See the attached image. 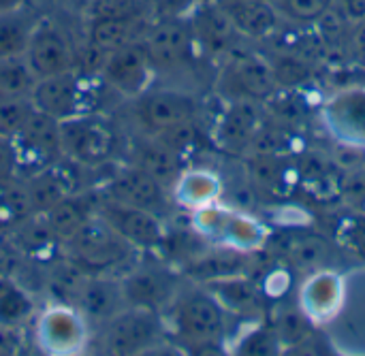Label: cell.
Here are the masks:
<instances>
[{"label": "cell", "instance_id": "cell-1", "mask_svg": "<svg viewBox=\"0 0 365 356\" xmlns=\"http://www.w3.org/2000/svg\"><path fill=\"white\" fill-rule=\"evenodd\" d=\"M60 139L64 158L86 171L113 164L124 147L115 122L103 111H88L62 120Z\"/></svg>", "mask_w": 365, "mask_h": 356}, {"label": "cell", "instance_id": "cell-2", "mask_svg": "<svg viewBox=\"0 0 365 356\" xmlns=\"http://www.w3.org/2000/svg\"><path fill=\"white\" fill-rule=\"evenodd\" d=\"M225 308L207 290H180L173 303L163 312L167 333L188 348L220 344L225 337Z\"/></svg>", "mask_w": 365, "mask_h": 356}, {"label": "cell", "instance_id": "cell-3", "mask_svg": "<svg viewBox=\"0 0 365 356\" xmlns=\"http://www.w3.org/2000/svg\"><path fill=\"white\" fill-rule=\"evenodd\" d=\"M94 327L68 301H51L32 318V344L41 355L77 356L92 346Z\"/></svg>", "mask_w": 365, "mask_h": 356}, {"label": "cell", "instance_id": "cell-4", "mask_svg": "<svg viewBox=\"0 0 365 356\" xmlns=\"http://www.w3.org/2000/svg\"><path fill=\"white\" fill-rule=\"evenodd\" d=\"M165 335L167 325L160 312L126 305L118 316L96 329V344L103 355H145L160 346Z\"/></svg>", "mask_w": 365, "mask_h": 356}, {"label": "cell", "instance_id": "cell-5", "mask_svg": "<svg viewBox=\"0 0 365 356\" xmlns=\"http://www.w3.org/2000/svg\"><path fill=\"white\" fill-rule=\"evenodd\" d=\"M190 229L197 237L233 252H255L265 246V226L252 216L227 207L220 201L190 211Z\"/></svg>", "mask_w": 365, "mask_h": 356}, {"label": "cell", "instance_id": "cell-6", "mask_svg": "<svg viewBox=\"0 0 365 356\" xmlns=\"http://www.w3.org/2000/svg\"><path fill=\"white\" fill-rule=\"evenodd\" d=\"M101 88L103 83L98 81V77L83 75L75 68L68 73L36 79L30 100L36 111L62 122L79 113L98 111L96 92Z\"/></svg>", "mask_w": 365, "mask_h": 356}, {"label": "cell", "instance_id": "cell-7", "mask_svg": "<svg viewBox=\"0 0 365 356\" xmlns=\"http://www.w3.org/2000/svg\"><path fill=\"white\" fill-rule=\"evenodd\" d=\"M197 100L180 88H148L141 96L130 100V122L135 132L165 135L182 124L197 120Z\"/></svg>", "mask_w": 365, "mask_h": 356}, {"label": "cell", "instance_id": "cell-8", "mask_svg": "<svg viewBox=\"0 0 365 356\" xmlns=\"http://www.w3.org/2000/svg\"><path fill=\"white\" fill-rule=\"evenodd\" d=\"M141 43L158 75L184 70L199 49L188 15H160L156 21L148 23Z\"/></svg>", "mask_w": 365, "mask_h": 356}, {"label": "cell", "instance_id": "cell-9", "mask_svg": "<svg viewBox=\"0 0 365 356\" xmlns=\"http://www.w3.org/2000/svg\"><path fill=\"white\" fill-rule=\"evenodd\" d=\"M96 77L107 92L130 103L156 83L158 73L150 60L145 45L139 38L120 49L109 51Z\"/></svg>", "mask_w": 365, "mask_h": 356}, {"label": "cell", "instance_id": "cell-10", "mask_svg": "<svg viewBox=\"0 0 365 356\" xmlns=\"http://www.w3.org/2000/svg\"><path fill=\"white\" fill-rule=\"evenodd\" d=\"M96 192L101 199L139 207V209H148L163 218H167V214L175 207L171 201L169 188L130 162L118 164L113 169V173H109L103 179V184L98 186Z\"/></svg>", "mask_w": 365, "mask_h": 356}, {"label": "cell", "instance_id": "cell-11", "mask_svg": "<svg viewBox=\"0 0 365 356\" xmlns=\"http://www.w3.org/2000/svg\"><path fill=\"white\" fill-rule=\"evenodd\" d=\"M126 305L165 312L182 290V278L163 261H145L133 265L120 276Z\"/></svg>", "mask_w": 365, "mask_h": 356}, {"label": "cell", "instance_id": "cell-12", "mask_svg": "<svg viewBox=\"0 0 365 356\" xmlns=\"http://www.w3.org/2000/svg\"><path fill=\"white\" fill-rule=\"evenodd\" d=\"M68 258L81 269L107 271L128 258L135 250L98 216L94 214L66 244Z\"/></svg>", "mask_w": 365, "mask_h": 356}, {"label": "cell", "instance_id": "cell-13", "mask_svg": "<svg viewBox=\"0 0 365 356\" xmlns=\"http://www.w3.org/2000/svg\"><path fill=\"white\" fill-rule=\"evenodd\" d=\"M96 214L135 250V252H154L165 246L169 235L167 220L154 211L113 203L98 197Z\"/></svg>", "mask_w": 365, "mask_h": 356}, {"label": "cell", "instance_id": "cell-14", "mask_svg": "<svg viewBox=\"0 0 365 356\" xmlns=\"http://www.w3.org/2000/svg\"><path fill=\"white\" fill-rule=\"evenodd\" d=\"M24 58L36 79L68 73L77 68V47L71 34L56 21L38 17Z\"/></svg>", "mask_w": 365, "mask_h": 356}, {"label": "cell", "instance_id": "cell-15", "mask_svg": "<svg viewBox=\"0 0 365 356\" xmlns=\"http://www.w3.org/2000/svg\"><path fill=\"white\" fill-rule=\"evenodd\" d=\"M13 145L17 152L21 177L38 173L64 158L60 122L36 109L24 124V128L13 137Z\"/></svg>", "mask_w": 365, "mask_h": 356}, {"label": "cell", "instance_id": "cell-16", "mask_svg": "<svg viewBox=\"0 0 365 356\" xmlns=\"http://www.w3.org/2000/svg\"><path fill=\"white\" fill-rule=\"evenodd\" d=\"M73 305L79 308V312L96 331L126 308L120 276H109L105 271L94 276L88 273L73 299Z\"/></svg>", "mask_w": 365, "mask_h": 356}, {"label": "cell", "instance_id": "cell-17", "mask_svg": "<svg viewBox=\"0 0 365 356\" xmlns=\"http://www.w3.org/2000/svg\"><path fill=\"white\" fill-rule=\"evenodd\" d=\"M188 21L201 51L210 56H229L235 49L240 32L216 0H199L188 13Z\"/></svg>", "mask_w": 365, "mask_h": 356}, {"label": "cell", "instance_id": "cell-18", "mask_svg": "<svg viewBox=\"0 0 365 356\" xmlns=\"http://www.w3.org/2000/svg\"><path fill=\"white\" fill-rule=\"evenodd\" d=\"M124 152L128 156L126 162L143 169L167 188H171V184L184 169V158L175 150H171L165 141L152 135L133 130L130 139L124 145Z\"/></svg>", "mask_w": 365, "mask_h": 356}, {"label": "cell", "instance_id": "cell-19", "mask_svg": "<svg viewBox=\"0 0 365 356\" xmlns=\"http://www.w3.org/2000/svg\"><path fill=\"white\" fill-rule=\"evenodd\" d=\"M222 83L233 100L237 98L259 100V98H267L278 81L274 77V68L265 60L252 53H242V56H231Z\"/></svg>", "mask_w": 365, "mask_h": 356}, {"label": "cell", "instance_id": "cell-20", "mask_svg": "<svg viewBox=\"0 0 365 356\" xmlns=\"http://www.w3.org/2000/svg\"><path fill=\"white\" fill-rule=\"evenodd\" d=\"M148 23L150 21L143 15H90L83 45L107 56L113 49L139 41Z\"/></svg>", "mask_w": 365, "mask_h": 356}, {"label": "cell", "instance_id": "cell-21", "mask_svg": "<svg viewBox=\"0 0 365 356\" xmlns=\"http://www.w3.org/2000/svg\"><path fill=\"white\" fill-rule=\"evenodd\" d=\"M259 128H261V115L257 103L248 98H237L218 117L214 141L225 152H235V154L248 152Z\"/></svg>", "mask_w": 365, "mask_h": 356}, {"label": "cell", "instance_id": "cell-22", "mask_svg": "<svg viewBox=\"0 0 365 356\" xmlns=\"http://www.w3.org/2000/svg\"><path fill=\"white\" fill-rule=\"evenodd\" d=\"M171 201L184 211H197L222 199L225 186L216 171L205 167H184L169 188Z\"/></svg>", "mask_w": 365, "mask_h": 356}, {"label": "cell", "instance_id": "cell-23", "mask_svg": "<svg viewBox=\"0 0 365 356\" xmlns=\"http://www.w3.org/2000/svg\"><path fill=\"white\" fill-rule=\"evenodd\" d=\"M342 303L344 282L338 273L327 269L314 271L299 290V308L314 323H325L334 318L340 312Z\"/></svg>", "mask_w": 365, "mask_h": 356}, {"label": "cell", "instance_id": "cell-24", "mask_svg": "<svg viewBox=\"0 0 365 356\" xmlns=\"http://www.w3.org/2000/svg\"><path fill=\"white\" fill-rule=\"evenodd\" d=\"M96 205H98V192L88 188L62 199L41 216L53 239L60 246H64L96 214Z\"/></svg>", "mask_w": 365, "mask_h": 356}, {"label": "cell", "instance_id": "cell-25", "mask_svg": "<svg viewBox=\"0 0 365 356\" xmlns=\"http://www.w3.org/2000/svg\"><path fill=\"white\" fill-rule=\"evenodd\" d=\"M325 120L344 143L365 147V90L342 92L325 107Z\"/></svg>", "mask_w": 365, "mask_h": 356}, {"label": "cell", "instance_id": "cell-26", "mask_svg": "<svg viewBox=\"0 0 365 356\" xmlns=\"http://www.w3.org/2000/svg\"><path fill=\"white\" fill-rule=\"evenodd\" d=\"M229 15L240 36L267 38L280 23V13L272 0H216Z\"/></svg>", "mask_w": 365, "mask_h": 356}, {"label": "cell", "instance_id": "cell-27", "mask_svg": "<svg viewBox=\"0 0 365 356\" xmlns=\"http://www.w3.org/2000/svg\"><path fill=\"white\" fill-rule=\"evenodd\" d=\"M274 244H276L278 252L289 263H293L295 267H302V269L319 271L331 256L329 244L323 237L304 233V231H289V233L280 235Z\"/></svg>", "mask_w": 365, "mask_h": 356}, {"label": "cell", "instance_id": "cell-28", "mask_svg": "<svg viewBox=\"0 0 365 356\" xmlns=\"http://www.w3.org/2000/svg\"><path fill=\"white\" fill-rule=\"evenodd\" d=\"M34 297L11 276H0V327L19 329L36 314Z\"/></svg>", "mask_w": 365, "mask_h": 356}, {"label": "cell", "instance_id": "cell-29", "mask_svg": "<svg viewBox=\"0 0 365 356\" xmlns=\"http://www.w3.org/2000/svg\"><path fill=\"white\" fill-rule=\"evenodd\" d=\"M36 21L38 17L28 6L0 13V58L24 56Z\"/></svg>", "mask_w": 365, "mask_h": 356}, {"label": "cell", "instance_id": "cell-30", "mask_svg": "<svg viewBox=\"0 0 365 356\" xmlns=\"http://www.w3.org/2000/svg\"><path fill=\"white\" fill-rule=\"evenodd\" d=\"M207 288L225 308V312H252L259 303V293L248 280L240 278V273L214 280L207 284Z\"/></svg>", "mask_w": 365, "mask_h": 356}, {"label": "cell", "instance_id": "cell-31", "mask_svg": "<svg viewBox=\"0 0 365 356\" xmlns=\"http://www.w3.org/2000/svg\"><path fill=\"white\" fill-rule=\"evenodd\" d=\"M36 77L24 56L0 58V100L30 98Z\"/></svg>", "mask_w": 365, "mask_h": 356}, {"label": "cell", "instance_id": "cell-32", "mask_svg": "<svg viewBox=\"0 0 365 356\" xmlns=\"http://www.w3.org/2000/svg\"><path fill=\"white\" fill-rule=\"evenodd\" d=\"M280 17L295 23H319L336 6V0H272Z\"/></svg>", "mask_w": 365, "mask_h": 356}, {"label": "cell", "instance_id": "cell-33", "mask_svg": "<svg viewBox=\"0 0 365 356\" xmlns=\"http://www.w3.org/2000/svg\"><path fill=\"white\" fill-rule=\"evenodd\" d=\"M34 113V105L30 98H15V100H0V135L15 137L24 124Z\"/></svg>", "mask_w": 365, "mask_h": 356}, {"label": "cell", "instance_id": "cell-34", "mask_svg": "<svg viewBox=\"0 0 365 356\" xmlns=\"http://www.w3.org/2000/svg\"><path fill=\"white\" fill-rule=\"evenodd\" d=\"M17 177H21V173H19V160L13 139L0 135V186L11 184Z\"/></svg>", "mask_w": 365, "mask_h": 356}, {"label": "cell", "instance_id": "cell-35", "mask_svg": "<svg viewBox=\"0 0 365 356\" xmlns=\"http://www.w3.org/2000/svg\"><path fill=\"white\" fill-rule=\"evenodd\" d=\"M308 316L302 312V314H295V312H291V314H287V316H282V320H280V340H284V342H289V344H297V342H302L304 337H306V327H308Z\"/></svg>", "mask_w": 365, "mask_h": 356}, {"label": "cell", "instance_id": "cell-36", "mask_svg": "<svg viewBox=\"0 0 365 356\" xmlns=\"http://www.w3.org/2000/svg\"><path fill=\"white\" fill-rule=\"evenodd\" d=\"M342 241L351 252L365 261V218H353L342 226Z\"/></svg>", "mask_w": 365, "mask_h": 356}, {"label": "cell", "instance_id": "cell-37", "mask_svg": "<svg viewBox=\"0 0 365 356\" xmlns=\"http://www.w3.org/2000/svg\"><path fill=\"white\" fill-rule=\"evenodd\" d=\"M199 0H145L160 15H188Z\"/></svg>", "mask_w": 365, "mask_h": 356}, {"label": "cell", "instance_id": "cell-38", "mask_svg": "<svg viewBox=\"0 0 365 356\" xmlns=\"http://www.w3.org/2000/svg\"><path fill=\"white\" fill-rule=\"evenodd\" d=\"M344 19L351 23H357L365 19V0H342Z\"/></svg>", "mask_w": 365, "mask_h": 356}, {"label": "cell", "instance_id": "cell-39", "mask_svg": "<svg viewBox=\"0 0 365 356\" xmlns=\"http://www.w3.org/2000/svg\"><path fill=\"white\" fill-rule=\"evenodd\" d=\"M346 192L353 201L357 203H365V171H359L351 177L349 186H346Z\"/></svg>", "mask_w": 365, "mask_h": 356}, {"label": "cell", "instance_id": "cell-40", "mask_svg": "<svg viewBox=\"0 0 365 356\" xmlns=\"http://www.w3.org/2000/svg\"><path fill=\"white\" fill-rule=\"evenodd\" d=\"M21 6H28V0H0V13L15 11V9H21Z\"/></svg>", "mask_w": 365, "mask_h": 356}, {"label": "cell", "instance_id": "cell-41", "mask_svg": "<svg viewBox=\"0 0 365 356\" xmlns=\"http://www.w3.org/2000/svg\"><path fill=\"white\" fill-rule=\"evenodd\" d=\"M4 231H6V229H4V226H2V222H0V235H2Z\"/></svg>", "mask_w": 365, "mask_h": 356}, {"label": "cell", "instance_id": "cell-42", "mask_svg": "<svg viewBox=\"0 0 365 356\" xmlns=\"http://www.w3.org/2000/svg\"><path fill=\"white\" fill-rule=\"evenodd\" d=\"M90 2H98V0H90Z\"/></svg>", "mask_w": 365, "mask_h": 356}]
</instances>
